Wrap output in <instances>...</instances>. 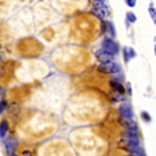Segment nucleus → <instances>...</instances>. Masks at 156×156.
<instances>
[{
  "mask_svg": "<svg viewBox=\"0 0 156 156\" xmlns=\"http://www.w3.org/2000/svg\"><path fill=\"white\" fill-rule=\"evenodd\" d=\"M102 50L109 55H115L119 51V46L112 40V39H104L102 41Z\"/></svg>",
  "mask_w": 156,
  "mask_h": 156,
  "instance_id": "nucleus-1",
  "label": "nucleus"
},
{
  "mask_svg": "<svg viewBox=\"0 0 156 156\" xmlns=\"http://www.w3.org/2000/svg\"><path fill=\"white\" fill-rule=\"evenodd\" d=\"M119 112H120V115L124 118V120L130 122V123H133V119H134V113H133V109L131 106L129 105V104H123V105L119 108Z\"/></svg>",
  "mask_w": 156,
  "mask_h": 156,
  "instance_id": "nucleus-2",
  "label": "nucleus"
},
{
  "mask_svg": "<svg viewBox=\"0 0 156 156\" xmlns=\"http://www.w3.org/2000/svg\"><path fill=\"white\" fill-rule=\"evenodd\" d=\"M101 71H106V72H109V73H119V72L122 71V68H120V65L119 64H116V62H106V64H101Z\"/></svg>",
  "mask_w": 156,
  "mask_h": 156,
  "instance_id": "nucleus-3",
  "label": "nucleus"
},
{
  "mask_svg": "<svg viewBox=\"0 0 156 156\" xmlns=\"http://www.w3.org/2000/svg\"><path fill=\"white\" fill-rule=\"evenodd\" d=\"M95 55H97V58L100 59V61L102 62V64H106V62H111V61H112V55L106 54L105 51L102 50V48H101V50H98Z\"/></svg>",
  "mask_w": 156,
  "mask_h": 156,
  "instance_id": "nucleus-4",
  "label": "nucleus"
},
{
  "mask_svg": "<svg viewBox=\"0 0 156 156\" xmlns=\"http://www.w3.org/2000/svg\"><path fill=\"white\" fill-rule=\"evenodd\" d=\"M137 54H136V51L133 50L131 47H124V50H123V57H124V59L126 61H130L131 58H134Z\"/></svg>",
  "mask_w": 156,
  "mask_h": 156,
  "instance_id": "nucleus-5",
  "label": "nucleus"
},
{
  "mask_svg": "<svg viewBox=\"0 0 156 156\" xmlns=\"http://www.w3.org/2000/svg\"><path fill=\"white\" fill-rule=\"evenodd\" d=\"M4 145H6V151L9 155H12L14 153V149H15V140H9V141L4 142Z\"/></svg>",
  "mask_w": 156,
  "mask_h": 156,
  "instance_id": "nucleus-6",
  "label": "nucleus"
},
{
  "mask_svg": "<svg viewBox=\"0 0 156 156\" xmlns=\"http://www.w3.org/2000/svg\"><path fill=\"white\" fill-rule=\"evenodd\" d=\"M7 130H9V123H7L6 120H3L2 123H0V137H2V138L6 137Z\"/></svg>",
  "mask_w": 156,
  "mask_h": 156,
  "instance_id": "nucleus-7",
  "label": "nucleus"
},
{
  "mask_svg": "<svg viewBox=\"0 0 156 156\" xmlns=\"http://www.w3.org/2000/svg\"><path fill=\"white\" fill-rule=\"evenodd\" d=\"M105 28H106V36H115V29H113V27H112V24H109V22H106L105 24Z\"/></svg>",
  "mask_w": 156,
  "mask_h": 156,
  "instance_id": "nucleus-8",
  "label": "nucleus"
},
{
  "mask_svg": "<svg viewBox=\"0 0 156 156\" xmlns=\"http://www.w3.org/2000/svg\"><path fill=\"white\" fill-rule=\"evenodd\" d=\"M112 87L115 88V90H116L118 93H120V94H123V93H124V87L120 84V83H118V82H112Z\"/></svg>",
  "mask_w": 156,
  "mask_h": 156,
  "instance_id": "nucleus-9",
  "label": "nucleus"
},
{
  "mask_svg": "<svg viewBox=\"0 0 156 156\" xmlns=\"http://www.w3.org/2000/svg\"><path fill=\"white\" fill-rule=\"evenodd\" d=\"M141 118H142V120H144V122H147V123H149V122L152 120V118H151V115H149V113H148V112H145V111H144V112H141Z\"/></svg>",
  "mask_w": 156,
  "mask_h": 156,
  "instance_id": "nucleus-10",
  "label": "nucleus"
},
{
  "mask_svg": "<svg viewBox=\"0 0 156 156\" xmlns=\"http://www.w3.org/2000/svg\"><path fill=\"white\" fill-rule=\"evenodd\" d=\"M126 17H127V21H129V22H136L137 21V17L133 14V12H127Z\"/></svg>",
  "mask_w": 156,
  "mask_h": 156,
  "instance_id": "nucleus-11",
  "label": "nucleus"
},
{
  "mask_svg": "<svg viewBox=\"0 0 156 156\" xmlns=\"http://www.w3.org/2000/svg\"><path fill=\"white\" fill-rule=\"evenodd\" d=\"M149 14H151V17H152L153 22H155V25H156V10L153 9V6L149 7Z\"/></svg>",
  "mask_w": 156,
  "mask_h": 156,
  "instance_id": "nucleus-12",
  "label": "nucleus"
},
{
  "mask_svg": "<svg viewBox=\"0 0 156 156\" xmlns=\"http://www.w3.org/2000/svg\"><path fill=\"white\" fill-rule=\"evenodd\" d=\"M126 3H127V6L129 7H136L137 0H126Z\"/></svg>",
  "mask_w": 156,
  "mask_h": 156,
  "instance_id": "nucleus-13",
  "label": "nucleus"
},
{
  "mask_svg": "<svg viewBox=\"0 0 156 156\" xmlns=\"http://www.w3.org/2000/svg\"><path fill=\"white\" fill-rule=\"evenodd\" d=\"M22 156H32V153H30L29 151H24V152H22Z\"/></svg>",
  "mask_w": 156,
  "mask_h": 156,
  "instance_id": "nucleus-14",
  "label": "nucleus"
},
{
  "mask_svg": "<svg viewBox=\"0 0 156 156\" xmlns=\"http://www.w3.org/2000/svg\"><path fill=\"white\" fill-rule=\"evenodd\" d=\"M4 109H6V104H0V113L3 112Z\"/></svg>",
  "mask_w": 156,
  "mask_h": 156,
  "instance_id": "nucleus-15",
  "label": "nucleus"
},
{
  "mask_svg": "<svg viewBox=\"0 0 156 156\" xmlns=\"http://www.w3.org/2000/svg\"><path fill=\"white\" fill-rule=\"evenodd\" d=\"M2 100H3V88L0 87V104H2Z\"/></svg>",
  "mask_w": 156,
  "mask_h": 156,
  "instance_id": "nucleus-16",
  "label": "nucleus"
},
{
  "mask_svg": "<svg viewBox=\"0 0 156 156\" xmlns=\"http://www.w3.org/2000/svg\"><path fill=\"white\" fill-rule=\"evenodd\" d=\"M155 55H156V46H155Z\"/></svg>",
  "mask_w": 156,
  "mask_h": 156,
  "instance_id": "nucleus-17",
  "label": "nucleus"
},
{
  "mask_svg": "<svg viewBox=\"0 0 156 156\" xmlns=\"http://www.w3.org/2000/svg\"><path fill=\"white\" fill-rule=\"evenodd\" d=\"M129 156H136V155H129Z\"/></svg>",
  "mask_w": 156,
  "mask_h": 156,
  "instance_id": "nucleus-18",
  "label": "nucleus"
},
{
  "mask_svg": "<svg viewBox=\"0 0 156 156\" xmlns=\"http://www.w3.org/2000/svg\"><path fill=\"white\" fill-rule=\"evenodd\" d=\"M14 156H15V155H14Z\"/></svg>",
  "mask_w": 156,
  "mask_h": 156,
  "instance_id": "nucleus-19",
  "label": "nucleus"
}]
</instances>
